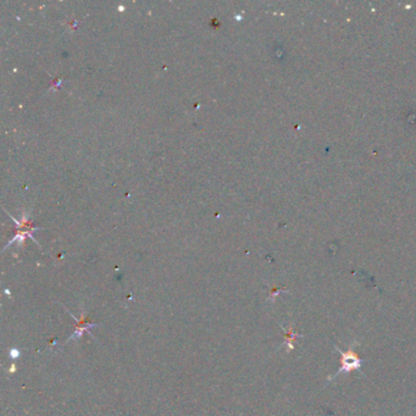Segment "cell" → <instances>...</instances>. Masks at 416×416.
Instances as JSON below:
<instances>
[{
    "label": "cell",
    "mask_w": 416,
    "mask_h": 416,
    "mask_svg": "<svg viewBox=\"0 0 416 416\" xmlns=\"http://www.w3.org/2000/svg\"><path fill=\"white\" fill-rule=\"evenodd\" d=\"M333 348H335V350H337L338 353H341V355H342V357H341V367H340V370L336 372L335 376H332V377L329 378V381H332L333 378H336L337 376L343 374V372H350V371H354V370H357V371H360L361 365L365 363V360L358 357V354L355 353V350H354V348H353V346H350L349 349L347 350V352H344V350L338 348L337 346H333Z\"/></svg>",
    "instance_id": "cell-1"
},
{
    "label": "cell",
    "mask_w": 416,
    "mask_h": 416,
    "mask_svg": "<svg viewBox=\"0 0 416 416\" xmlns=\"http://www.w3.org/2000/svg\"><path fill=\"white\" fill-rule=\"evenodd\" d=\"M298 337H301V336L292 335V329H289V333L287 335V343H288V346H289V350L293 349V341L297 340Z\"/></svg>",
    "instance_id": "cell-2"
}]
</instances>
